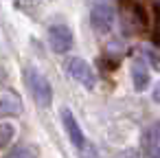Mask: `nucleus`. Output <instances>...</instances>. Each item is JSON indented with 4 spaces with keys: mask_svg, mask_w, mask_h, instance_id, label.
<instances>
[{
    "mask_svg": "<svg viewBox=\"0 0 160 158\" xmlns=\"http://www.w3.org/2000/svg\"><path fill=\"white\" fill-rule=\"evenodd\" d=\"M64 70L68 73L70 79H75L77 84H81L88 90H92L97 86V75H94L92 66L83 57H75V55L72 57H66L64 59Z\"/></svg>",
    "mask_w": 160,
    "mask_h": 158,
    "instance_id": "nucleus-2",
    "label": "nucleus"
},
{
    "mask_svg": "<svg viewBox=\"0 0 160 158\" xmlns=\"http://www.w3.org/2000/svg\"><path fill=\"white\" fill-rule=\"evenodd\" d=\"M72 42H75V38H72L70 27H66V24H53L48 29V46H51V51H55V53H68L72 48Z\"/></svg>",
    "mask_w": 160,
    "mask_h": 158,
    "instance_id": "nucleus-4",
    "label": "nucleus"
},
{
    "mask_svg": "<svg viewBox=\"0 0 160 158\" xmlns=\"http://www.w3.org/2000/svg\"><path fill=\"white\" fill-rule=\"evenodd\" d=\"M27 3H31V5H40V3H44V0H27Z\"/></svg>",
    "mask_w": 160,
    "mask_h": 158,
    "instance_id": "nucleus-12",
    "label": "nucleus"
},
{
    "mask_svg": "<svg viewBox=\"0 0 160 158\" xmlns=\"http://www.w3.org/2000/svg\"><path fill=\"white\" fill-rule=\"evenodd\" d=\"M16 138V125L13 123H0V151L7 149Z\"/></svg>",
    "mask_w": 160,
    "mask_h": 158,
    "instance_id": "nucleus-8",
    "label": "nucleus"
},
{
    "mask_svg": "<svg viewBox=\"0 0 160 158\" xmlns=\"http://www.w3.org/2000/svg\"><path fill=\"white\" fill-rule=\"evenodd\" d=\"M151 99H153V103L160 105V81L153 84V88H151Z\"/></svg>",
    "mask_w": 160,
    "mask_h": 158,
    "instance_id": "nucleus-11",
    "label": "nucleus"
},
{
    "mask_svg": "<svg viewBox=\"0 0 160 158\" xmlns=\"http://www.w3.org/2000/svg\"><path fill=\"white\" fill-rule=\"evenodd\" d=\"M24 105L16 90L11 88H0V116H18L22 114Z\"/></svg>",
    "mask_w": 160,
    "mask_h": 158,
    "instance_id": "nucleus-6",
    "label": "nucleus"
},
{
    "mask_svg": "<svg viewBox=\"0 0 160 158\" xmlns=\"http://www.w3.org/2000/svg\"><path fill=\"white\" fill-rule=\"evenodd\" d=\"M132 84H134V90L136 92H145L151 84V77H149V70L142 62H136L132 66Z\"/></svg>",
    "mask_w": 160,
    "mask_h": 158,
    "instance_id": "nucleus-7",
    "label": "nucleus"
},
{
    "mask_svg": "<svg viewBox=\"0 0 160 158\" xmlns=\"http://www.w3.org/2000/svg\"><path fill=\"white\" fill-rule=\"evenodd\" d=\"M24 84L33 97V101L40 105V108H48L53 103V86L51 81L46 79L44 73H40L35 66H29L24 70Z\"/></svg>",
    "mask_w": 160,
    "mask_h": 158,
    "instance_id": "nucleus-1",
    "label": "nucleus"
},
{
    "mask_svg": "<svg viewBox=\"0 0 160 158\" xmlns=\"http://www.w3.org/2000/svg\"><path fill=\"white\" fill-rule=\"evenodd\" d=\"M5 158H38L35 156V151L31 149V147H16L11 154H7Z\"/></svg>",
    "mask_w": 160,
    "mask_h": 158,
    "instance_id": "nucleus-9",
    "label": "nucleus"
},
{
    "mask_svg": "<svg viewBox=\"0 0 160 158\" xmlns=\"http://www.w3.org/2000/svg\"><path fill=\"white\" fill-rule=\"evenodd\" d=\"M114 20H116V13L105 3H97L90 9V24L97 33H110L114 27Z\"/></svg>",
    "mask_w": 160,
    "mask_h": 158,
    "instance_id": "nucleus-3",
    "label": "nucleus"
},
{
    "mask_svg": "<svg viewBox=\"0 0 160 158\" xmlns=\"http://www.w3.org/2000/svg\"><path fill=\"white\" fill-rule=\"evenodd\" d=\"M62 125H64V132L68 134V138H70V143L81 151L83 147H86V136H83V132H81V127H79V123H77V119H75V114L68 110V108H62Z\"/></svg>",
    "mask_w": 160,
    "mask_h": 158,
    "instance_id": "nucleus-5",
    "label": "nucleus"
},
{
    "mask_svg": "<svg viewBox=\"0 0 160 158\" xmlns=\"http://www.w3.org/2000/svg\"><path fill=\"white\" fill-rule=\"evenodd\" d=\"M81 158H99V154H97V149L90 143H86V147L81 149Z\"/></svg>",
    "mask_w": 160,
    "mask_h": 158,
    "instance_id": "nucleus-10",
    "label": "nucleus"
}]
</instances>
